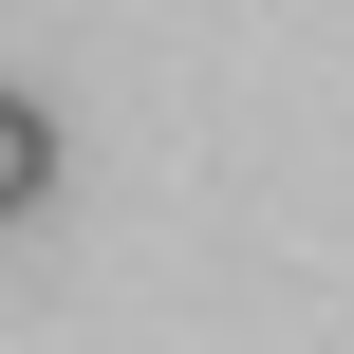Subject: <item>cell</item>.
<instances>
[{
  "instance_id": "6da1fadb",
  "label": "cell",
  "mask_w": 354,
  "mask_h": 354,
  "mask_svg": "<svg viewBox=\"0 0 354 354\" xmlns=\"http://www.w3.org/2000/svg\"><path fill=\"white\" fill-rule=\"evenodd\" d=\"M37 205H56V112L0 93V224H37Z\"/></svg>"
}]
</instances>
